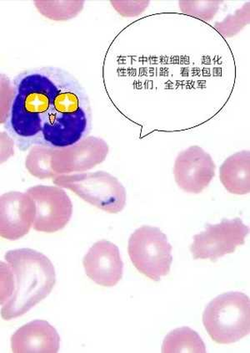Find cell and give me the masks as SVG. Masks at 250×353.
Wrapping results in <instances>:
<instances>
[{
    "label": "cell",
    "instance_id": "cell-14",
    "mask_svg": "<svg viewBox=\"0 0 250 353\" xmlns=\"http://www.w3.org/2000/svg\"><path fill=\"white\" fill-rule=\"evenodd\" d=\"M163 353H205V343L198 333L190 327L175 329L168 334L162 346Z\"/></svg>",
    "mask_w": 250,
    "mask_h": 353
},
{
    "label": "cell",
    "instance_id": "cell-11",
    "mask_svg": "<svg viewBox=\"0 0 250 353\" xmlns=\"http://www.w3.org/2000/svg\"><path fill=\"white\" fill-rule=\"evenodd\" d=\"M83 265L89 279L98 285L112 288L122 279L124 263L118 246L105 239L89 250Z\"/></svg>",
    "mask_w": 250,
    "mask_h": 353
},
{
    "label": "cell",
    "instance_id": "cell-5",
    "mask_svg": "<svg viewBox=\"0 0 250 353\" xmlns=\"http://www.w3.org/2000/svg\"><path fill=\"white\" fill-rule=\"evenodd\" d=\"M128 252L135 268L151 280L159 281L170 272L172 246L157 227L136 230L128 239Z\"/></svg>",
    "mask_w": 250,
    "mask_h": 353
},
{
    "label": "cell",
    "instance_id": "cell-6",
    "mask_svg": "<svg viewBox=\"0 0 250 353\" xmlns=\"http://www.w3.org/2000/svg\"><path fill=\"white\" fill-rule=\"evenodd\" d=\"M249 233V226L240 218L224 219L217 225L208 223L205 231L194 235L190 251L194 260L216 262L225 254L234 253L238 246L243 245Z\"/></svg>",
    "mask_w": 250,
    "mask_h": 353
},
{
    "label": "cell",
    "instance_id": "cell-15",
    "mask_svg": "<svg viewBox=\"0 0 250 353\" xmlns=\"http://www.w3.org/2000/svg\"><path fill=\"white\" fill-rule=\"evenodd\" d=\"M56 148L34 146L27 156L25 166L31 175L40 179H56L58 176L52 168Z\"/></svg>",
    "mask_w": 250,
    "mask_h": 353
},
{
    "label": "cell",
    "instance_id": "cell-13",
    "mask_svg": "<svg viewBox=\"0 0 250 353\" xmlns=\"http://www.w3.org/2000/svg\"><path fill=\"white\" fill-rule=\"evenodd\" d=\"M250 152H236L229 157L220 168V181L230 194H247L250 192Z\"/></svg>",
    "mask_w": 250,
    "mask_h": 353
},
{
    "label": "cell",
    "instance_id": "cell-7",
    "mask_svg": "<svg viewBox=\"0 0 250 353\" xmlns=\"http://www.w3.org/2000/svg\"><path fill=\"white\" fill-rule=\"evenodd\" d=\"M36 205L33 228L38 232L56 233L68 225L73 214V203L62 188L38 185L26 192Z\"/></svg>",
    "mask_w": 250,
    "mask_h": 353
},
{
    "label": "cell",
    "instance_id": "cell-9",
    "mask_svg": "<svg viewBox=\"0 0 250 353\" xmlns=\"http://www.w3.org/2000/svg\"><path fill=\"white\" fill-rule=\"evenodd\" d=\"M109 150V145L104 140L87 137L73 146L56 149L52 168L58 176L87 171L102 163L107 158Z\"/></svg>",
    "mask_w": 250,
    "mask_h": 353
},
{
    "label": "cell",
    "instance_id": "cell-16",
    "mask_svg": "<svg viewBox=\"0 0 250 353\" xmlns=\"http://www.w3.org/2000/svg\"><path fill=\"white\" fill-rule=\"evenodd\" d=\"M240 12L241 10L237 12V14L234 15V17H229L225 19V22H223L218 25V27L225 26H226V30H225L223 34H229V35H230L231 30H240L241 28H243L245 25H247L249 21H246L245 18H249V15H246L245 17V10L244 13L242 14L241 17H240Z\"/></svg>",
    "mask_w": 250,
    "mask_h": 353
},
{
    "label": "cell",
    "instance_id": "cell-4",
    "mask_svg": "<svg viewBox=\"0 0 250 353\" xmlns=\"http://www.w3.org/2000/svg\"><path fill=\"white\" fill-rule=\"evenodd\" d=\"M54 183L68 188L98 209L119 214L126 205V190L115 176L104 171L60 175Z\"/></svg>",
    "mask_w": 250,
    "mask_h": 353
},
{
    "label": "cell",
    "instance_id": "cell-2",
    "mask_svg": "<svg viewBox=\"0 0 250 353\" xmlns=\"http://www.w3.org/2000/svg\"><path fill=\"white\" fill-rule=\"evenodd\" d=\"M1 262V316L10 321L25 315L52 292L56 274L52 261L31 249L8 251Z\"/></svg>",
    "mask_w": 250,
    "mask_h": 353
},
{
    "label": "cell",
    "instance_id": "cell-3",
    "mask_svg": "<svg viewBox=\"0 0 250 353\" xmlns=\"http://www.w3.org/2000/svg\"><path fill=\"white\" fill-rule=\"evenodd\" d=\"M203 323L211 339L218 344H231L250 331V301L242 292L222 294L207 305Z\"/></svg>",
    "mask_w": 250,
    "mask_h": 353
},
{
    "label": "cell",
    "instance_id": "cell-1",
    "mask_svg": "<svg viewBox=\"0 0 250 353\" xmlns=\"http://www.w3.org/2000/svg\"><path fill=\"white\" fill-rule=\"evenodd\" d=\"M91 127L87 93L65 70L45 66L14 78L5 128L19 150L73 146L87 137Z\"/></svg>",
    "mask_w": 250,
    "mask_h": 353
},
{
    "label": "cell",
    "instance_id": "cell-8",
    "mask_svg": "<svg viewBox=\"0 0 250 353\" xmlns=\"http://www.w3.org/2000/svg\"><path fill=\"white\" fill-rule=\"evenodd\" d=\"M216 166L212 157L198 146L182 151L175 160V181L182 190L190 194H201L216 176Z\"/></svg>",
    "mask_w": 250,
    "mask_h": 353
},
{
    "label": "cell",
    "instance_id": "cell-12",
    "mask_svg": "<svg viewBox=\"0 0 250 353\" xmlns=\"http://www.w3.org/2000/svg\"><path fill=\"white\" fill-rule=\"evenodd\" d=\"M60 337L48 321L36 320L23 325L11 337L14 353H56L60 350Z\"/></svg>",
    "mask_w": 250,
    "mask_h": 353
},
{
    "label": "cell",
    "instance_id": "cell-10",
    "mask_svg": "<svg viewBox=\"0 0 250 353\" xmlns=\"http://www.w3.org/2000/svg\"><path fill=\"white\" fill-rule=\"evenodd\" d=\"M36 216V205L28 194L9 192L0 198V234L17 241L30 232Z\"/></svg>",
    "mask_w": 250,
    "mask_h": 353
}]
</instances>
